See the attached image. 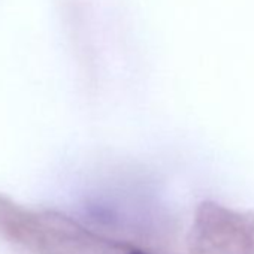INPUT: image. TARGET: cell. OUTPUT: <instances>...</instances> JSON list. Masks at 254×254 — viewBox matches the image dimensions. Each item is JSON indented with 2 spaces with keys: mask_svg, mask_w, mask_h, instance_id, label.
I'll return each mask as SVG.
<instances>
[{
  "mask_svg": "<svg viewBox=\"0 0 254 254\" xmlns=\"http://www.w3.org/2000/svg\"><path fill=\"white\" fill-rule=\"evenodd\" d=\"M189 254H254V211L202 202L186 239Z\"/></svg>",
  "mask_w": 254,
  "mask_h": 254,
  "instance_id": "obj_1",
  "label": "cell"
},
{
  "mask_svg": "<svg viewBox=\"0 0 254 254\" xmlns=\"http://www.w3.org/2000/svg\"><path fill=\"white\" fill-rule=\"evenodd\" d=\"M39 230L47 254H150L132 242L102 235L57 214L44 217Z\"/></svg>",
  "mask_w": 254,
  "mask_h": 254,
  "instance_id": "obj_2",
  "label": "cell"
}]
</instances>
